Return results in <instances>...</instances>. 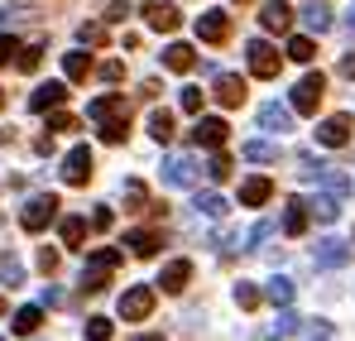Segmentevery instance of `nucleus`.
Returning a JSON list of instances; mask_svg holds the SVG:
<instances>
[{
	"label": "nucleus",
	"mask_w": 355,
	"mask_h": 341,
	"mask_svg": "<svg viewBox=\"0 0 355 341\" xmlns=\"http://www.w3.org/2000/svg\"><path fill=\"white\" fill-rule=\"evenodd\" d=\"M139 341H164V337H154V332H149V337H139Z\"/></svg>",
	"instance_id": "obj_53"
},
{
	"label": "nucleus",
	"mask_w": 355,
	"mask_h": 341,
	"mask_svg": "<svg viewBox=\"0 0 355 341\" xmlns=\"http://www.w3.org/2000/svg\"><path fill=\"white\" fill-rule=\"evenodd\" d=\"M62 245H82V235H87V222L82 217H62Z\"/></svg>",
	"instance_id": "obj_34"
},
{
	"label": "nucleus",
	"mask_w": 355,
	"mask_h": 341,
	"mask_svg": "<svg viewBox=\"0 0 355 341\" xmlns=\"http://www.w3.org/2000/svg\"><path fill=\"white\" fill-rule=\"evenodd\" d=\"M92 178V149L87 144H77L67 159H62V183H72V188H82Z\"/></svg>",
	"instance_id": "obj_14"
},
{
	"label": "nucleus",
	"mask_w": 355,
	"mask_h": 341,
	"mask_svg": "<svg viewBox=\"0 0 355 341\" xmlns=\"http://www.w3.org/2000/svg\"><path fill=\"white\" fill-rule=\"evenodd\" d=\"M341 77H351V82H355V53L341 58Z\"/></svg>",
	"instance_id": "obj_51"
},
{
	"label": "nucleus",
	"mask_w": 355,
	"mask_h": 341,
	"mask_svg": "<svg viewBox=\"0 0 355 341\" xmlns=\"http://www.w3.org/2000/svg\"><path fill=\"white\" fill-rule=\"evenodd\" d=\"M144 24L159 29V34H173L178 24H182V15H178V5H168V0H144Z\"/></svg>",
	"instance_id": "obj_11"
},
{
	"label": "nucleus",
	"mask_w": 355,
	"mask_h": 341,
	"mask_svg": "<svg viewBox=\"0 0 355 341\" xmlns=\"http://www.w3.org/2000/svg\"><path fill=\"white\" fill-rule=\"evenodd\" d=\"M0 284H5V288H19V284H24V265H19L15 255H0Z\"/></svg>",
	"instance_id": "obj_31"
},
{
	"label": "nucleus",
	"mask_w": 355,
	"mask_h": 341,
	"mask_svg": "<svg viewBox=\"0 0 355 341\" xmlns=\"http://www.w3.org/2000/svg\"><path fill=\"white\" fill-rule=\"evenodd\" d=\"M125 245L139 255V260H149V255H159V245H164V235L159 231H130L125 235Z\"/></svg>",
	"instance_id": "obj_26"
},
{
	"label": "nucleus",
	"mask_w": 355,
	"mask_h": 341,
	"mask_svg": "<svg viewBox=\"0 0 355 341\" xmlns=\"http://www.w3.org/2000/svg\"><path fill=\"white\" fill-rule=\"evenodd\" d=\"M302 24H307V34H327L331 29V5L327 0H307L302 5Z\"/></svg>",
	"instance_id": "obj_20"
},
{
	"label": "nucleus",
	"mask_w": 355,
	"mask_h": 341,
	"mask_svg": "<svg viewBox=\"0 0 355 341\" xmlns=\"http://www.w3.org/2000/svg\"><path fill=\"white\" fill-rule=\"evenodd\" d=\"M164 67H168V72H192V67H197V49H192V44H168V49H164Z\"/></svg>",
	"instance_id": "obj_24"
},
{
	"label": "nucleus",
	"mask_w": 355,
	"mask_h": 341,
	"mask_svg": "<svg viewBox=\"0 0 355 341\" xmlns=\"http://www.w3.org/2000/svg\"><path fill=\"white\" fill-rule=\"evenodd\" d=\"M274 231H279L274 222H259V226L250 231V245H254V250H264V240H274Z\"/></svg>",
	"instance_id": "obj_42"
},
{
	"label": "nucleus",
	"mask_w": 355,
	"mask_h": 341,
	"mask_svg": "<svg viewBox=\"0 0 355 341\" xmlns=\"http://www.w3.org/2000/svg\"><path fill=\"white\" fill-rule=\"evenodd\" d=\"M67 101V87L62 82H44V87H34V97H29V111H53V106H62Z\"/></svg>",
	"instance_id": "obj_18"
},
{
	"label": "nucleus",
	"mask_w": 355,
	"mask_h": 341,
	"mask_svg": "<svg viewBox=\"0 0 355 341\" xmlns=\"http://www.w3.org/2000/svg\"><path fill=\"white\" fill-rule=\"evenodd\" d=\"M288 58H293V63H312V58H317L312 34H293V39H288Z\"/></svg>",
	"instance_id": "obj_33"
},
{
	"label": "nucleus",
	"mask_w": 355,
	"mask_h": 341,
	"mask_svg": "<svg viewBox=\"0 0 355 341\" xmlns=\"http://www.w3.org/2000/svg\"><path fill=\"white\" fill-rule=\"evenodd\" d=\"M197 212H202L207 222H221V217L231 212V202H226L221 192H202V197H197Z\"/></svg>",
	"instance_id": "obj_28"
},
{
	"label": "nucleus",
	"mask_w": 355,
	"mask_h": 341,
	"mask_svg": "<svg viewBox=\"0 0 355 341\" xmlns=\"http://www.w3.org/2000/svg\"><path fill=\"white\" fill-rule=\"evenodd\" d=\"M236 308H245V313H250V308H259V288L240 279V284H236Z\"/></svg>",
	"instance_id": "obj_37"
},
{
	"label": "nucleus",
	"mask_w": 355,
	"mask_h": 341,
	"mask_svg": "<svg viewBox=\"0 0 355 341\" xmlns=\"http://www.w3.org/2000/svg\"><path fill=\"white\" fill-rule=\"evenodd\" d=\"M106 19H111V24H125V19H130V5H106Z\"/></svg>",
	"instance_id": "obj_48"
},
{
	"label": "nucleus",
	"mask_w": 355,
	"mask_h": 341,
	"mask_svg": "<svg viewBox=\"0 0 355 341\" xmlns=\"http://www.w3.org/2000/svg\"><path fill=\"white\" fill-rule=\"evenodd\" d=\"M297 327H302V317L288 313V308H279V317L259 332V341H288V337H297Z\"/></svg>",
	"instance_id": "obj_16"
},
{
	"label": "nucleus",
	"mask_w": 355,
	"mask_h": 341,
	"mask_svg": "<svg viewBox=\"0 0 355 341\" xmlns=\"http://www.w3.org/2000/svg\"><path fill=\"white\" fill-rule=\"evenodd\" d=\"M259 24H264L269 34H288V29H293V10H288L284 0H264V5H259Z\"/></svg>",
	"instance_id": "obj_15"
},
{
	"label": "nucleus",
	"mask_w": 355,
	"mask_h": 341,
	"mask_svg": "<svg viewBox=\"0 0 355 341\" xmlns=\"http://www.w3.org/2000/svg\"><path fill=\"white\" fill-rule=\"evenodd\" d=\"M322 97H327V77H322V72H307V77H302V82L293 87V111H302V115H317Z\"/></svg>",
	"instance_id": "obj_5"
},
{
	"label": "nucleus",
	"mask_w": 355,
	"mask_h": 341,
	"mask_svg": "<svg viewBox=\"0 0 355 341\" xmlns=\"http://www.w3.org/2000/svg\"><path fill=\"white\" fill-rule=\"evenodd\" d=\"M120 72H125L120 63H101V77H106V82H120Z\"/></svg>",
	"instance_id": "obj_50"
},
{
	"label": "nucleus",
	"mask_w": 355,
	"mask_h": 341,
	"mask_svg": "<svg viewBox=\"0 0 355 341\" xmlns=\"http://www.w3.org/2000/svg\"><path fill=\"white\" fill-rule=\"evenodd\" d=\"M39 322H44V303H29V308H19V313L10 317V332H15V337H34Z\"/></svg>",
	"instance_id": "obj_22"
},
{
	"label": "nucleus",
	"mask_w": 355,
	"mask_h": 341,
	"mask_svg": "<svg viewBox=\"0 0 355 341\" xmlns=\"http://www.w3.org/2000/svg\"><path fill=\"white\" fill-rule=\"evenodd\" d=\"M341 202H346V197H336V192H317V202H307V212L331 226V222H341Z\"/></svg>",
	"instance_id": "obj_25"
},
{
	"label": "nucleus",
	"mask_w": 355,
	"mask_h": 341,
	"mask_svg": "<svg viewBox=\"0 0 355 341\" xmlns=\"http://www.w3.org/2000/svg\"><path fill=\"white\" fill-rule=\"evenodd\" d=\"M92 226H96V231L111 226V207H96V212H92Z\"/></svg>",
	"instance_id": "obj_49"
},
{
	"label": "nucleus",
	"mask_w": 355,
	"mask_h": 341,
	"mask_svg": "<svg viewBox=\"0 0 355 341\" xmlns=\"http://www.w3.org/2000/svg\"><path fill=\"white\" fill-rule=\"evenodd\" d=\"M125 202H130V212H139V207H144V183H139V178H130V183H125Z\"/></svg>",
	"instance_id": "obj_41"
},
{
	"label": "nucleus",
	"mask_w": 355,
	"mask_h": 341,
	"mask_svg": "<svg viewBox=\"0 0 355 341\" xmlns=\"http://www.w3.org/2000/svg\"><path fill=\"white\" fill-rule=\"evenodd\" d=\"M39 58H44V49H39V44H34V49H19L15 67H19V72H34V67H39Z\"/></svg>",
	"instance_id": "obj_40"
},
{
	"label": "nucleus",
	"mask_w": 355,
	"mask_h": 341,
	"mask_svg": "<svg viewBox=\"0 0 355 341\" xmlns=\"http://www.w3.org/2000/svg\"><path fill=\"white\" fill-rule=\"evenodd\" d=\"M197 39L202 44H226L231 39V15L226 10H202L197 15Z\"/></svg>",
	"instance_id": "obj_8"
},
{
	"label": "nucleus",
	"mask_w": 355,
	"mask_h": 341,
	"mask_svg": "<svg viewBox=\"0 0 355 341\" xmlns=\"http://www.w3.org/2000/svg\"><path fill=\"white\" fill-rule=\"evenodd\" d=\"M10 53H19V44H15V34H0V67L10 63Z\"/></svg>",
	"instance_id": "obj_47"
},
{
	"label": "nucleus",
	"mask_w": 355,
	"mask_h": 341,
	"mask_svg": "<svg viewBox=\"0 0 355 341\" xmlns=\"http://www.w3.org/2000/svg\"><path fill=\"white\" fill-rule=\"evenodd\" d=\"M187 279H192V260H168L164 274H159V288H164V293H182Z\"/></svg>",
	"instance_id": "obj_17"
},
{
	"label": "nucleus",
	"mask_w": 355,
	"mask_h": 341,
	"mask_svg": "<svg viewBox=\"0 0 355 341\" xmlns=\"http://www.w3.org/2000/svg\"><path fill=\"white\" fill-rule=\"evenodd\" d=\"M346 34H355V10H351V15H346Z\"/></svg>",
	"instance_id": "obj_52"
},
{
	"label": "nucleus",
	"mask_w": 355,
	"mask_h": 341,
	"mask_svg": "<svg viewBox=\"0 0 355 341\" xmlns=\"http://www.w3.org/2000/svg\"><path fill=\"white\" fill-rule=\"evenodd\" d=\"M49 130H77V120H72L67 111H53L49 115Z\"/></svg>",
	"instance_id": "obj_45"
},
{
	"label": "nucleus",
	"mask_w": 355,
	"mask_h": 341,
	"mask_svg": "<svg viewBox=\"0 0 355 341\" xmlns=\"http://www.w3.org/2000/svg\"><path fill=\"white\" fill-rule=\"evenodd\" d=\"M149 135H154L159 144H168V140H173V111H154L149 115Z\"/></svg>",
	"instance_id": "obj_32"
},
{
	"label": "nucleus",
	"mask_w": 355,
	"mask_h": 341,
	"mask_svg": "<svg viewBox=\"0 0 355 341\" xmlns=\"http://www.w3.org/2000/svg\"><path fill=\"white\" fill-rule=\"evenodd\" d=\"M226 135H231V125H226L221 115H197V125H192V135H187V140H192L197 149H202V144H207V149H221V144H226Z\"/></svg>",
	"instance_id": "obj_7"
},
{
	"label": "nucleus",
	"mask_w": 355,
	"mask_h": 341,
	"mask_svg": "<svg viewBox=\"0 0 355 341\" xmlns=\"http://www.w3.org/2000/svg\"><path fill=\"white\" fill-rule=\"evenodd\" d=\"M0 106H5V92H0Z\"/></svg>",
	"instance_id": "obj_55"
},
{
	"label": "nucleus",
	"mask_w": 355,
	"mask_h": 341,
	"mask_svg": "<svg viewBox=\"0 0 355 341\" xmlns=\"http://www.w3.org/2000/svg\"><path fill=\"white\" fill-rule=\"evenodd\" d=\"M111 337H116V327L106 317H87V341H111Z\"/></svg>",
	"instance_id": "obj_36"
},
{
	"label": "nucleus",
	"mask_w": 355,
	"mask_h": 341,
	"mask_svg": "<svg viewBox=\"0 0 355 341\" xmlns=\"http://www.w3.org/2000/svg\"><path fill=\"white\" fill-rule=\"evenodd\" d=\"M39 269H44V274H53V269H58V250H49V245H44V250H39Z\"/></svg>",
	"instance_id": "obj_46"
},
{
	"label": "nucleus",
	"mask_w": 355,
	"mask_h": 341,
	"mask_svg": "<svg viewBox=\"0 0 355 341\" xmlns=\"http://www.w3.org/2000/svg\"><path fill=\"white\" fill-rule=\"evenodd\" d=\"M207 178H211V183H226V178H231V159H226V154H211V164H207Z\"/></svg>",
	"instance_id": "obj_38"
},
{
	"label": "nucleus",
	"mask_w": 355,
	"mask_h": 341,
	"mask_svg": "<svg viewBox=\"0 0 355 341\" xmlns=\"http://www.w3.org/2000/svg\"><path fill=\"white\" fill-rule=\"evenodd\" d=\"M149 313H154V288L149 284H135V288L120 293V317L125 322H144Z\"/></svg>",
	"instance_id": "obj_6"
},
{
	"label": "nucleus",
	"mask_w": 355,
	"mask_h": 341,
	"mask_svg": "<svg viewBox=\"0 0 355 341\" xmlns=\"http://www.w3.org/2000/svg\"><path fill=\"white\" fill-rule=\"evenodd\" d=\"M197 178H202L197 159H187V154L164 159V183H168V188H197Z\"/></svg>",
	"instance_id": "obj_9"
},
{
	"label": "nucleus",
	"mask_w": 355,
	"mask_h": 341,
	"mask_svg": "<svg viewBox=\"0 0 355 341\" xmlns=\"http://www.w3.org/2000/svg\"><path fill=\"white\" fill-rule=\"evenodd\" d=\"M49 222H58V197H53V192L29 197V202H24V212H19V226H24V231H44Z\"/></svg>",
	"instance_id": "obj_3"
},
{
	"label": "nucleus",
	"mask_w": 355,
	"mask_h": 341,
	"mask_svg": "<svg viewBox=\"0 0 355 341\" xmlns=\"http://www.w3.org/2000/svg\"><path fill=\"white\" fill-rule=\"evenodd\" d=\"M211 97H216L226 111H236V106H245L250 87H245V77H236V72H221V77H216V87H211Z\"/></svg>",
	"instance_id": "obj_12"
},
{
	"label": "nucleus",
	"mask_w": 355,
	"mask_h": 341,
	"mask_svg": "<svg viewBox=\"0 0 355 341\" xmlns=\"http://www.w3.org/2000/svg\"><path fill=\"white\" fill-rule=\"evenodd\" d=\"M259 125H264L269 135H284V130H293V111L279 106V101H269V106H259Z\"/></svg>",
	"instance_id": "obj_23"
},
{
	"label": "nucleus",
	"mask_w": 355,
	"mask_h": 341,
	"mask_svg": "<svg viewBox=\"0 0 355 341\" xmlns=\"http://www.w3.org/2000/svg\"><path fill=\"white\" fill-rule=\"evenodd\" d=\"M77 39H82V44H101V39H106V24H96V19H92V24H82V29H77Z\"/></svg>",
	"instance_id": "obj_43"
},
{
	"label": "nucleus",
	"mask_w": 355,
	"mask_h": 341,
	"mask_svg": "<svg viewBox=\"0 0 355 341\" xmlns=\"http://www.w3.org/2000/svg\"><path fill=\"white\" fill-rule=\"evenodd\" d=\"M211 245H216V255H231V250L240 245V235H231V231H221V235H216Z\"/></svg>",
	"instance_id": "obj_44"
},
{
	"label": "nucleus",
	"mask_w": 355,
	"mask_h": 341,
	"mask_svg": "<svg viewBox=\"0 0 355 341\" xmlns=\"http://www.w3.org/2000/svg\"><path fill=\"white\" fill-rule=\"evenodd\" d=\"M264 298H269L274 308H288V303H293V279H284V274H274V279L264 284Z\"/></svg>",
	"instance_id": "obj_27"
},
{
	"label": "nucleus",
	"mask_w": 355,
	"mask_h": 341,
	"mask_svg": "<svg viewBox=\"0 0 355 341\" xmlns=\"http://www.w3.org/2000/svg\"><path fill=\"white\" fill-rule=\"evenodd\" d=\"M274 197V183L269 178H245L240 183V207H264Z\"/></svg>",
	"instance_id": "obj_21"
},
{
	"label": "nucleus",
	"mask_w": 355,
	"mask_h": 341,
	"mask_svg": "<svg viewBox=\"0 0 355 341\" xmlns=\"http://www.w3.org/2000/svg\"><path fill=\"white\" fill-rule=\"evenodd\" d=\"M0 317H5V298H0Z\"/></svg>",
	"instance_id": "obj_54"
},
{
	"label": "nucleus",
	"mask_w": 355,
	"mask_h": 341,
	"mask_svg": "<svg viewBox=\"0 0 355 341\" xmlns=\"http://www.w3.org/2000/svg\"><path fill=\"white\" fill-rule=\"evenodd\" d=\"M240 154H245L250 164H274V159H279V144H269V140H250Z\"/></svg>",
	"instance_id": "obj_29"
},
{
	"label": "nucleus",
	"mask_w": 355,
	"mask_h": 341,
	"mask_svg": "<svg viewBox=\"0 0 355 341\" xmlns=\"http://www.w3.org/2000/svg\"><path fill=\"white\" fill-rule=\"evenodd\" d=\"M307 222H312L307 202H302V197H288V207H284V235H288V240H297V235L307 231Z\"/></svg>",
	"instance_id": "obj_19"
},
{
	"label": "nucleus",
	"mask_w": 355,
	"mask_h": 341,
	"mask_svg": "<svg viewBox=\"0 0 355 341\" xmlns=\"http://www.w3.org/2000/svg\"><path fill=\"white\" fill-rule=\"evenodd\" d=\"M351 130H355L351 115H327V120L317 125V144H327V149H341V144H351Z\"/></svg>",
	"instance_id": "obj_10"
},
{
	"label": "nucleus",
	"mask_w": 355,
	"mask_h": 341,
	"mask_svg": "<svg viewBox=\"0 0 355 341\" xmlns=\"http://www.w3.org/2000/svg\"><path fill=\"white\" fill-rule=\"evenodd\" d=\"M202 101H207L202 87H182V97H178V106H182L187 115H202Z\"/></svg>",
	"instance_id": "obj_35"
},
{
	"label": "nucleus",
	"mask_w": 355,
	"mask_h": 341,
	"mask_svg": "<svg viewBox=\"0 0 355 341\" xmlns=\"http://www.w3.org/2000/svg\"><path fill=\"white\" fill-rule=\"evenodd\" d=\"M297 337L302 341H331V322H307V327H297Z\"/></svg>",
	"instance_id": "obj_39"
},
{
	"label": "nucleus",
	"mask_w": 355,
	"mask_h": 341,
	"mask_svg": "<svg viewBox=\"0 0 355 341\" xmlns=\"http://www.w3.org/2000/svg\"><path fill=\"white\" fill-rule=\"evenodd\" d=\"M120 255L116 245H106V250H96V255H87V269H82V293H101L106 288V279L120 269Z\"/></svg>",
	"instance_id": "obj_2"
},
{
	"label": "nucleus",
	"mask_w": 355,
	"mask_h": 341,
	"mask_svg": "<svg viewBox=\"0 0 355 341\" xmlns=\"http://www.w3.org/2000/svg\"><path fill=\"white\" fill-rule=\"evenodd\" d=\"M245 58H250V72H254V77H264V82H269V77H279V67H284L279 49H274V44H264V39H250V44H245Z\"/></svg>",
	"instance_id": "obj_4"
},
{
	"label": "nucleus",
	"mask_w": 355,
	"mask_h": 341,
	"mask_svg": "<svg viewBox=\"0 0 355 341\" xmlns=\"http://www.w3.org/2000/svg\"><path fill=\"white\" fill-rule=\"evenodd\" d=\"M312 260H317L322 269H341V265H351V245H346V240H336V235H327V240H317Z\"/></svg>",
	"instance_id": "obj_13"
},
{
	"label": "nucleus",
	"mask_w": 355,
	"mask_h": 341,
	"mask_svg": "<svg viewBox=\"0 0 355 341\" xmlns=\"http://www.w3.org/2000/svg\"><path fill=\"white\" fill-rule=\"evenodd\" d=\"M62 72H67V82H82L92 72V53H62Z\"/></svg>",
	"instance_id": "obj_30"
},
{
	"label": "nucleus",
	"mask_w": 355,
	"mask_h": 341,
	"mask_svg": "<svg viewBox=\"0 0 355 341\" xmlns=\"http://www.w3.org/2000/svg\"><path fill=\"white\" fill-rule=\"evenodd\" d=\"M87 115H92V125L101 130L106 144H120V140L130 135V106H125V97H116V92L96 97V101L87 106Z\"/></svg>",
	"instance_id": "obj_1"
}]
</instances>
